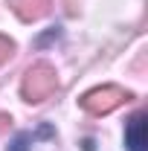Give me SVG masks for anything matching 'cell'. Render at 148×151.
Wrapping results in <instances>:
<instances>
[{"label":"cell","instance_id":"4","mask_svg":"<svg viewBox=\"0 0 148 151\" xmlns=\"http://www.w3.org/2000/svg\"><path fill=\"white\" fill-rule=\"evenodd\" d=\"M12 6V12L18 15L20 20H38L47 15L50 9V0H6Z\"/></svg>","mask_w":148,"mask_h":151},{"label":"cell","instance_id":"2","mask_svg":"<svg viewBox=\"0 0 148 151\" xmlns=\"http://www.w3.org/2000/svg\"><path fill=\"white\" fill-rule=\"evenodd\" d=\"M134 96L128 90H122V87H116V84H105V87H96V90H87V93L81 96V108L87 113H96V116H102V113H111L113 108H119V105H125L131 102Z\"/></svg>","mask_w":148,"mask_h":151},{"label":"cell","instance_id":"1","mask_svg":"<svg viewBox=\"0 0 148 151\" xmlns=\"http://www.w3.org/2000/svg\"><path fill=\"white\" fill-rule=\"evenodd\" d=\"M55 90H58V76L50 64H35V67L26 70L23 84H20V93H23V99L29 105H38V102L50 99Z\"/></svg>","mask_w":148,"mask_h":151},{"label":"cell","instance_id":"5","mask_svg":"<svg viewBox=\"0 0 148 151\" xmlns=\"http://www.w3.org/2000/svg\"><path fill=\"white\" fill-rule=\"evenodd\" d=\"M12 52H15V41H12V38H6V35H0V64H3V61H9Z\"/></svg>","mask_w":148,"mask_h":151},{"label":"cell","instance_id":"3","mask_svg":"<svg viewBox=\"0 0 148 151\" xmlns=\"http://www.w3.org/2000/svg\"><path fill=\"white\" fill-rule=\"evenodd\" d=\"M125 145L131 151H145V113H134L125 128Z\"/></svg>","mask_w":148,"mask_h":151},{"label":"cell","instance_id":"6","mask_svg":"<svg viewBox=\"0 0 148 151\" xmlns=\"http://www.w3.org/2000/svg\"><path fill=\"white\" fill-rule=\"evenodd\" d=\"M9 122H12V119H9L6 113H0V134H3V131H6V128H9Z\"/></svg>","mask_w":148,"mask_h":151}]
</instances>
